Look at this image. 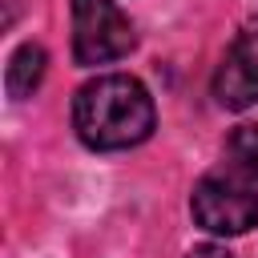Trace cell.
<instances>
[{"label":"cell","mask_w":258,"mask_h":258,"mask_svg":"<svg viewBox=\"0 0 258 258\" xmlns=\"http://www.w3.org/2000/svg\"><path fill=\"white\" fill-rule=\"evenodd\" d=\"M137 32L129 16L113 0H73V60L77 64H109L129 56Z\"/></svg>","instance_id":"7a4b0ae2"},{"label":"cell","mask_w":258,"mask_h":258,"mask_svg":"<svg viewBox=\"0 0 258 258\" xmlns=\"http://www.w3.org/2000/svg\"><path fill=\"white\" fill-rule=\"evenodd\" d=\"M44 64H48V56H44V48L40 44H20L12 56H8V69H4V85H8V97L12 101H24V97H32L36 93V85L44 81Z\"/></svg>","instance_id":"5b68a950"},{"label":"cell","mask_w":258,"mask_h":258,"mask_svg":"<svg viewBox=\"0 0 258 258\" xmlns=\"http://www.w3.org/2000/svg\"><path fill=\"white\" fill-rule=\"evenodd\" d=\"M153 97L137 77L105 73L73 97V129L89 149H129L153 133Z\"/></svg>","instance_id":"6da1fadb"},{"label":"cell","mask_w":258,"mask_h":258,"mask_svg":"<svg viewBox=\"0 0 258 258\" xmlns=\"http://www.w3.org/2000/svg\"><path fill=\"white\" fill-rule=\"evenodd\" d=\"M214 97L222 109H234V113L258 105V20H250L226 48L214 73Z\"/></svg>","instance_id":"277c9868"},{"label":"cell","mask_w":258,"mask_h":258,"mask_svg":"<svg viewBox=\"0 0 258 258\" xmlns=\"http://www.w3.org/2000/svg\"><path fill=\"white\" fill-rule=\"evenodd\" d=\"M226 157L242 177L258 181V125H238L226 137Z\"/></svg>","instance_id":"8992f818"},{"label":"cell","mask_w":258,"mask_h":258,"mask_svg":"<svg viewBox=\"0 0 258 258\" xmlns=\"http://www.w3.org/2000/svg\"><path fill=\"white\" fill-rule=\"evenodd\" d=\"M185 258H234L226 246H214V242H206V246H194Z\"/></svg>","instance_id":"52a82bcc"},{"label":"cell","mask_w":258,"mask_h":258,"mask_svg":"<svg viewBox=\"0 0 258 258\" xmlns=\"http://www.w3.org/2000/svg\"><path fill=\"white\" fill-rule=\"evenodd\" d=\"M194 222L210 234H246L250 226H258V194L250 189V181L234 169V173H206L194 185L189 198Z\"/></svg>","instance_id":"3957f363"}]
</instances>
